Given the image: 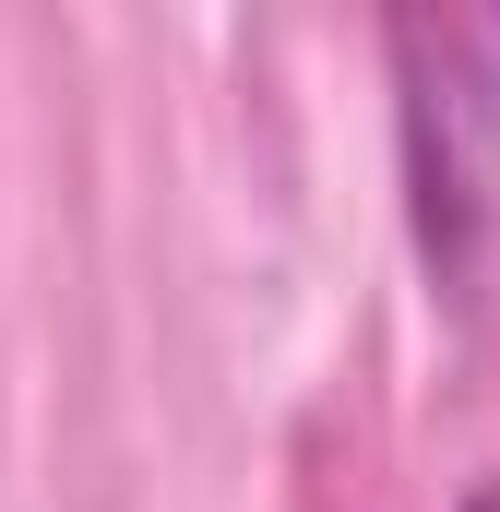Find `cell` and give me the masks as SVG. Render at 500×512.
I'll list each match as a JSON object with an SVG mask.
<instances>
[{"label":"cell","instance_id":"6da1fadb","mask_svg":"<svg viewBox=\"0 0 500 512\" xmlns=\"http://www.w3.org/2000/svg\"><path fill=\"white\" fill-rule=\"evenodd\" d=\"M381 60H393V143H405L417 262L465 322H500V12L489 0L393 12Z\"/></svg>","mask_w":500,"mask_h":512},{"label":"cell","instance_id":"7a4b0ae2","mask_svg":"<svg viewBox=\"0 0 500 512\" xmlns=\"http://www.w3.org/2000/svg\"><path fill=\"white\" fill-rule=\"evenodd\" d=\"M465 512H500V477H489V489H477V501H465Z\"/></svg>","mask_w":500,"mask_h":512}]
</instances>
